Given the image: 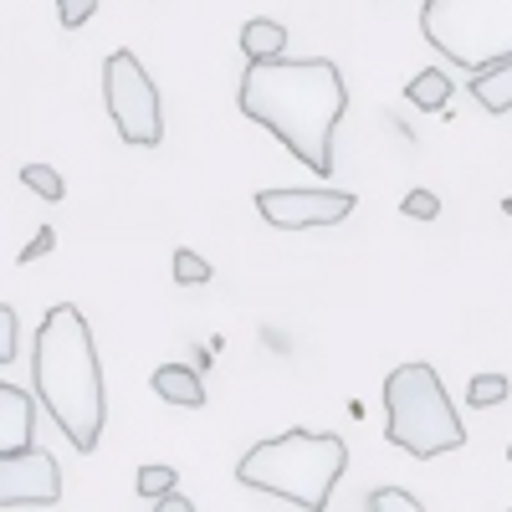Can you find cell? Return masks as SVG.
<instances>
[{"instance_id": "obj_1", "label": "cell", "mask_w": 512, "mask_h": 512, "mask_svg": "<svg viewBox=\"0 0 512 512\" xmlns=\"http://www.w3.org/2000/svg\"><path fill=\"white\" fill-rule=\"evenodd\" d=\"M236 108L267 134H277V144L303 159L313 175H333V128L349 113V93L328 57L251 62L241 72Z\"/></svg>"}, {"instance_id": "obj_2", "label": "cell", "mask_w": 512, "mask_h": 512, "mask_svg": "<svg viewBox=\"0 0 512 512\" xmlns=\"http://www.w3.org/2000/svg\"><path fill=\"white\" fill-rule=\"evenodd\" d=\"M31 379L36 400L47 405V415L62 425V436L72 451H98L103 420H108V395H103V364L93 328L72 303L47 308V318L36 323L31 338Z\"/></svg>"}, {"instance_id": "obj_3", "label": "cell", "mask_w": 512, "mask_h": 512, "mask_svg": "<svg viewBox=\"0 0 512 512\" xmlns=\"http://www.w3.org/2000/svg\"><path fill=\"white\" fill-rule=\"evenodd\" d=\"M349 466V446L344 436L328 431H282L272 441H256L241 461H236V482L272 492L282 502H297L303 512H323L338 477Z\"/></svg>"}, {"instance_id": "obj_4", "label": "cell", "mask_w": 512, "mask_h": 512, "mask_svg": "<svg viewBox=\"0 0 512 512\" xmlns=\"http://www.w3.org/2000/svg\"><path fill=\"white\" fill-rule=\"evenodd\" d=\"M384 415H390V425H384L390 446L410 451L415 461H431L441 451H461L466 446L456 405H451L446 384H441V374L431 364L390 369V379H384Z\"/></svg>"}, {"instance_id": "obj_5", "label": "cell", "mask_w": 512, "mask_h": 512, "mask_svg": "<svg viewBox=\"0 0 512 512\" xmlns=\"http://www.w3.org/2000/svg\"><path fill=\"white\" fill-rule=\"evenodd\" d=\"M420 31L466 72L497 67L512 57V0H425Z\"/></svg>"}, {"instance_id": "obj_6", "label": "cell", "mask_w": 512, "mask_h": 512, "mask_svg": "<svg viewBox=\"0 0 512 512\" xmlns=\"http://www.w3.org/2000/svg\"><path fill=\"white\" fill-rule=\"evenodd\" d=\"M103 103H108V118H113L123 144L154 149L164 139L159 88H154V77L144 72V62L134 52H108L103 57Z\"/></svg>"}, {"instance_id": "obj_7", "label": "cell", "mask_w": 512, "mask_h": 512, "mask_svg": "<svg viewBox=\"0 0 512 512\" xmlns=\"http://www.w3.org/2000/svg\"><path fill=\"white\" fill-rule=\"evenodd\" d=\"M354 195L349 190H262L256 210L262 221L277 231H308V226H338L354 216Z\"/></svg>"}, {"instance_id": "obj_8", "label": "cell", "mask_w": 512, "mask_h": 512, "mask_svg": "<svg viewBox=\"0 0 512 512\" xmlns=\"http://www.w3.org/2000/svg\"><path fill=\"white\" fill-rule=\"evenodd\" d=\"M62 502V466L52 451L26 446L0 456V507H57Z\"/></svg>"}, {"instance_id": "obj_9", "label": "cell", "mask_w": 512, "mask_h": 512, "mask_svg": "<svg viewBox=\"0 0 512 512\" xmlns=\"http://www.w3.org/2000/svg\"><path fill=\"white\" fill-rule=\"evenodd\" d=\"M31 431H36V400H31V390H21V384H11V379H0V456L36 446Z\"/></svg>"}, {"instance_id": "obj_10", "label": "cell", "mask_w": 512, "mask_h": 512, "mask_svg": "<svg viewBox=\"0 0 512 512\" xmlns=\"http://www.w3.org/2000/svg\"><path fill=\"white\" fill-rule=\"evenodd\" d=\"M154 395L169 400V405H185V410H200L205 405V384L190 364H159L154 369Z\"/></svg>"}, {"instance_id": "obj_11", "label": "cell", "mask_w": 512, "mask_h": 512, "mask_svg": "<svg viewBox=\"0 0 512 512\" xmlns=\"http://www.w3.org/2000/svg\"><path fill=\"white\" fill-rule=\"evenodd\" d=\"M472 98H477V108H487V113H507V108H512V57L497 62V67L472 72Z\"/></svg>"}, {"instance_id": "obj_12", "label": "cell", "mask_w": 512, "mask_h": 512, "mask_svg": "<svg viewBox=\"0 0 512 512\" xmlns=\"http://www.w3.org/2000/svg\"><path fill=\"white\" fill-rule=\"evenodd\" d=\"M241 52H246L251 62H277V57L287 52V31H282L277 21H267V16H256V21L241 26Z\"/></svg>"}, {"instance_id": "obj_13", "label": "cell", "mask_w": 512, "mask_h": 512, "mask_svg": "<svg viewBox=\"0 0 512 512\" xmlns=\"http://www.w3.org/2000/svg\"><path fill=\"white\" fill-rule=\"evenodd\" d=\"M405 98H410L415 108H425V113H441V108H446V98H451V77H446L441 67H425V72H415V77H410Z\"/></svg>"}, {"instance_id": "obj_14", "label": "cell", "mask_w": 512, "mask_h": 512, "mask_svg": "<svg viewBox=\"0 0 512 512\" xmlns=\"http://www.w3.org/2000/svg\"><path fill=\"white\" fill-rule=\"evenodd\" d=\"M21 185L36 190L41 200H62V195H67V185H62V175H57L52 164H26V169H21Z\"/></svg>"}, {"instance_id": "obj_15", "label": "cell", "mask_w": 512, "mask_h": 512, "mask_svg": "<svg viewBox=\"0 0 512 512\" xmlns=\"http://www.w3.org/2000/svg\"><path fill=\"white\" fill-rule=\"evenodd\" d=\"M507 390H512L507 374H477V379H472V390H466V400H472L477 410H492V405L507 400Z\"/></svg>"}, {"instance_id": "obj_16", "label": "cell", "mask_w": 512, "mask_h": 512, "mask_svg": "<svg viewBox=\"0 0 512 512\" xmlns=\"http://www.w3.org/2000/svg\"><path fill=\"white\" fill-rule=\"evenodd\" d=\"M134 487H139V497H169V492H175V466H139V477H134Z\"/></svg>"}, {"instance_id": "obj_17", "label": "cell", "mask_w": 512, "mask_h": 512, "mask_svg": "<svg viewBox=\"0 0 512 512\" xmlns=\"http://www.w3.org/2000/svg\"><path fill=\"white\" fill-rule=\"evenodd\" d=\"M21 354V318L11 303H0V364H11Z\"/></svg>"}, {"instance_id": "obj_18", "label": "cell", "mask_w": 512, "mask_h": 512, "mask_svg": "<svg viewBox=\"0 0 512 512\" xmlns=\"http://www.w3.org/2000/svg\"><path fill=\"white\" fill-rule=\"evenodd\" d=\"M175 282H185V287L210 282V262H205V256H195L190 246H180V251H175Z\"/></svg>"}, {"instance_id": "obj_19", "label": "cell", "mask_w": 512, "mask_h": 512, "mask_svg": "<svg viewBox=\"0 0 512 512\" xmlns=\"http://www.w3.org/2000/svg\"><path fill=\"white\" fill-rule=\"evenodd\" d=\"M369 512H425L405 487H379V492H369Z\"/></svg>"}, {"instance_id": "obj_20", "label": "cell", "mask_w": 512, "mask_h": 512, "mask_svg": "<svg viewBox=\"0 0 512 512\" xmlns=\"http://www.w3.org/2000/svg\"><path fill=\"white\" fill-rule=\"evenodd\" d=\"M400 210H405V216H415V221H436L441 216V195L436 190H410Z\"/></svg>"}, {"instance_id": "obj_21", "label": "cell", "mask_w": 512, "mask_h": 512, "mask_svg": "<svg viewBox=\"0 0 512 512\" xmlns=\"http://www.w3.org/2000/svg\"><path fill=\"white\" fill-rule=\"evenodd\" d=\"M93 11H98V0H57V16H62V26H67V31L88 26V21H93Z\"/></svg>"}, {"instance_id": "obj_22", "label": "cell", "mask_w": 512, "mask_h": 512, "mask_svg": "<svg viewBox=\"0 0 512 512\" xmlns=\"http://www.w3.org/2000/svg\"><path fill=\"white\" fill-rule=\"evenodd\" d=\"M52 246H57V231H52V226H41V231H36V236L26 241V251H21V262H36V256H47Z\"/></svg>"}, {"instance_id": "obj_23", "label": "cell", "mask_w": 512, "mask_h": 512, "mask_svg": "<svg viewBox=\"0 0 512 512\" xmlns=\"http://www.w3.org/2000/svg\"><path fill=\"white\" fill-rule=\"evenodd\" d=\"M154 512H195V502H190V497H180V492H169V497H159V502H154Z\"/></svg>"}, {"instance_id": "obj_24", "label": "cell", "mask_w": 512, "mask_h": 512, "mask_svg": "<svg viewBox=\"0 0 512 512\" xmlns=\"http://www.w3.org/2000/svg\"><path fill=\"white\" fill-rule=\"evenodd\" d=\"M507 461H512V446H507Z\"/></svg>"}, {"instance_id": "obj_25", "label": "cell", "mask_w": 512, "mask_h": 512, "mask_svg": "<svg viewBox=\"0 0 512 512\" xmlns=\"http://www.w3.org/2000/svg\"><path fill=\"white\" fill-rule=\"evenodd\" d=\"M507 512H512V507H507Z\"/></svg>"}]
</instances>
